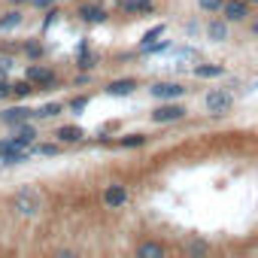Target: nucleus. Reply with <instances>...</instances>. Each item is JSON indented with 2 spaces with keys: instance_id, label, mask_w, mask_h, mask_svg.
I'll return each mask as SVG.
<instances>
[{
  "instance_id": "26",
  "label": "nucleus",
  "mask_w": 258,
  "mask_h": 258,
  "mask_svg": "<svg viewBox=\"0 0 258 258\" xmlns=\"http://www.w3.org/2000/svg\"><path fill=\"white\" fill-rule=\"evenodd\" d=\"M88 106V97H76L73 103H70V109H85Z\"/></svg>"
},
{
  "instance_id": "24",
  "label": "nucleus",
  "mask_w": 258,
  "mask_h": 258,
  "mask_svg": "<svg viewBox=\"0 0 258 258\" xmlns=\"http://www.w3.org/2000/svg\"><path fill=\"white\" fill-rule=\"evenodd\" d=\"M79 67H85V70H88V67H94V55H85V52H82V58H79Z\"/></svg>"
},
{
  "instance_id": "14",
  "label": "nucleus",
  "mask_w": 258,
  "mask_h": 258,
  "mask_svg": "<svg viewBox=\"0 0 258 258\" xmlns=\"http://www.w3.org/2000/svg\"><path fill=\"white\" fill-rule=\"evenodd\" d=\"M79 16H82V22H103V19H106L103 7H82Z\"/></svg>"
},
{
  "instance_id": "11",
  "label": "nucleus",
  "mask_w": 258,
  "mask_h": 258,
  "mask_svg": "<svg viewBox=\"0 0 258 258\" xmlns=\"http://www.w3.org/2000/svg\"><path fill=\"white\" fill-rule=\"evenodd\" d=\"M207 37H210L213 43H225V40H228V25L219 22V19L210 22V25H207Z\"/></svg>"
},
{
  "instance_id": "8",
  "label": "nucleus",
  "mask_w": 258,
  "mask_h": 258,
  "mask_svg": "<svg viewBox=\"0 0 258 258\" xmlns=\"http://www.w3.org/2000/svg\"><path fill=\"white\" fill-rule=\"evenodd\" d=\"M134 88H137L134 79H115V82L106 85V94H112V97H124V94H131Z\"/></svg>"
},
{
  "instance_id": "15",
  "label": "nucleus",
  "mask_w": 258,
  "mask_h": 258,
  "mask_svg": "<svg viewBox=\"0 0 258 258\" xmlns=\"http://www.w3.org/2000/svg\"><path fill=\"white\" fill-rule=\"evenodd\" d=\"M28 79H34V82H46V85L55 82V76H52L46 67H31V70H28Z\"/></svg>"
},
{
  "instance_id": "2",
  "label": "nucleus",
  "mask_w": 258,
  "mask_h": 258,
  "mask_svg": "<svg viewBox=\"0 0 258 258\" xmlns=\"http://www.w3.org/2000/svg\"><path fill=\"white\" fill-rule=\"evenodd\" d=\"M231 106H234V97H231L228 91L213 88V91L207 94V112H213V115H225V112H231Z\"/></svg>"
},
{
  "instance_id": "4",
  "label": "nucleus",
  "mask_w": 258,
  "mask_h": 258,
  "mask_svg": "<svg viewBox=\"0 0 258 258\" xmlns=\"http://www.w3.org/2000/svg\"><path fill=\"white\" fill-rule=\"evenodd\" d=\"M182 115H185V109H182L179 103H173V100H170V103H161V106L152 112V121H158V124H167V121H179Z\"/></svg>"
},
{
  "instance_id": "12",
  "label": "nucleus",
  "mask_w": 258,
  "mask_h": 258,
  "mask_svg": "<svg viewBox=\"0 0 258 258\" xmlns=\"http://www.w3.org/2000/svg\"><path fill=\"white\" fill-rule=\"evenodd\" d=\"M61 143H76V140H82V127H76V124H64V127H58V134H55Z\"/></svg>"
},
{
  "instance_id": "28",
  "label": "nucleus",
  "mask_w": 258,
  "mask_h": 258,
  "mask_svg": "<svg viewBox=\"0 0 258 258\" xmlns=\"http://www.w3.org/2000/svg\"><path fill=\"white\" fill-rule=\"evenodd\" d=\"M31 4H34V7H40V10H46V7H52V4H55V0H31Z\"/></svg>"
},
{
  "instance_id": "1",
  "label": "nucleus",
  "mask_w": 258,
  "mask_h": 258,
  "mask_svg": "<svg viewBox=\"0 0 258 258\" xmlns=\"http://www.w3.org/2000/svg\"><path fill=\"white\" fill-rule=\"evenodd\" d=\"M13 207H16V213H19V216L34 219V216H40V213H43V198H40L34 188H19V191H16V198H13Z\"/></svg>"
},
{
  "instance_id": "19",
  "label": "nucleus",
  "mask_w": 258,
  "mask_h": 258,
  "mask_svg": "<svg viewBox=\"0 0 258 258\" xmlns=\"http://www.w3.org/2000/svg\"><path fill=\"white\" fill-rule=\"evenodd\" d=\"M161 34H164V25H155L152 31H146V37H143V49H146V46H152V43H155Z\"/></svg>"
},
{
  "instance_id": "3",
  "label": "nucleus",
  "mask_w": 258,
  "mask_h": 258,
  "mask_svg": "<svg viewBox=\"0 0 258 258\" xmlns=\"http://www.w3.org/2000/svg\"><path fill=\"white\" fill-rule=\"evenodd\" d=\"M25 158H28V152H25V146L16 137L0 143V161H4V164H22Z\"/></svg>"
},
{
  "instance_id": "5",
  "label": "nucleus",
  "mask_w": 258,
  "mask_h": 258,
  "mask_svg": "<svg viewBox=\"0 0 258 258\" xmlns=\"http://www.w3.org/2000/svg\"><path fill=\"white\" fill-rule=\"evenodd\" d=\"M149 91H152L158 100H176V97H182V94H185V88H182L179 82H155Z\"/></svg>"
},
{
  "instance_id": "9",
  "label": "nucleus",
  "mask_w": 258,
  "mask_h": 258,
  "mask_svg": "<svg viewBox=\"0 0 258 258\" xmlns=\"http://www.w3.org/2000/svg\"><path fill=\"white\" fill-rule=\"evenodd\" d=\"M22 146H31L34 140H37V127L34 124H28V121H22V124H16V134H13Z\"/></svg>"
},
{
  "instance_id": "25",
  "label": "nucleus",
  "mask_w": 258,
  "mask_h": 258,
  "mask_svg": "<svg viewBox=\"0 0 258 258\" xmlns=\"http://www.w3.org/2000/svg\"><path fill=\"white\" fill-rule=\"evenodd\" d=\"M34 152H37V155H55V152H58V146H37Z\"/></svg>"
},
{
  "instance_id": "32",
  "label": "nucleus",
  "mask_w": 258,
  "mask_h": 258,
  "mask_svg": "<svg viewBox=\"0 0 258 258\" xmlns=\"http://www.w3.org/2000/svg\"><path fill=\"white\" fill-rule=\"evenodd\" d=\"M10 4H25V0H10Z\"/></svg>"
},
{
  "instance_id": "22",
  "label": "nucleus",
  "mask_w": 258,
  "mask_h": 258,
  "mask_svg": "<svg viewBox=\"0 0 258 258\" xmlns=\"http://www.w3.org/2000/svg\"><path fill=\"white\" fill-rule=\"evenodd\" d=\"M198 4H201V10H207V13H216V10L225 7V0H198Z\"/></svg>"
},
{
  "instance_id": "31",
  "label": "nucleus",
  "mask_w": 258,
  "mask_h": 258,
  "mask_svg": "<svg viewBox=\"0 0 258 258\" xmlns=\"http://www.w3.org/2000/svg\"><path fill=\"white\" fill-rule=\"evenodd\" d=\"M252 34H255V37H258V22H255V25H252Z\"/></svg>"
},
{
  "instance_id": "23",
  "label": "nucleus",
  "mask_w": 258,
  "mask_h": 258,
  "mask_svg": "<svg viewBox=\"0 0 258 258\" xmlns=\"http://www.w3.org/2000/svg\"><path fill=\"white\" fill-rule=\"evenodd\" d=\"M25 94H31V85L28 82H16L13 85V97H25Z\"/></svg>"
},
{
  "instance_id": "20",
  "label": "nucleus",
  "mask_w": 258,
  "mask_h": 258,
  "mask_svg": "<svg viewBox=\"0 0 258 258\" xmlns=\"http://www.w3.org/2000/svg\"><path fill=\"white\" fill-rule=\"evenodd\" d=\"M58 112H61V103H46V106L37 109V115H43V118H52V115H58Z\"/></svg>"
},
{
  "instance_id": "13",
  "label": "nucleus",
  "mask_w": 258,
  "mask_h": 258,
  "mask_svg": "<svg viewBox=\"0 0 258 258\" xmlns=\"http://www.w3.org/2000/svg\"><path fill=\"white\" fill-rule=\"evenodd\" d=\"M195 76H198V79H213V76H222V64H198V67H195Z\"/></svg>"
},
{
  "instance_id": "21",
  "label": "nucleus",
  "mask_w": 258,
  "mask_h": 258,
  "mask_svg": "<svg viewBox=\"0 0 258 258\" xmlns=\"http://www.w3.org/2000/svg\"><path fill=\"white\" fill-rule=\"evenodd\" d=\"M143 143H146L143 134H127V137H121V146H127V149H131V146H143Z\"/></svg>"
},
{
  "instance_id": "27",
  "label": "nucleus",
  "mask_w": 258,
  "mask_h": 258,
  "mask_svg": "<svg viewBox=\"0 0 258 258\" xmlns=\"http://www.w3.org/2000/svg\"><path fill=\"white\" fill-rule=\"evenodd\" d=\"M10 94H13V85H4V82H0V100L10 97Z\"/></svg>"
},
{
  "instance_id": "7",
  "label": "nucleus",
  "mask_w": 258,
  "mask_h": 258,
  "mask_svg": "<svg viewBox=\"0 0 258 258\" xmlns=\"http://www.w3.org/2000/svg\"><path fill=\"white\" fill-rule=\"evenodd\" d=\"M124 201H127V191H124V185H109L106 191H103V204L106 207H124Z\"/></svg>"
},
{
  "instance_id": "16",
  "label": "nucleus",
  "mask_w": 258,
  "mask_h": 258,
  "mask_svg": "<svg viewBox=\"0 0 258 258\" xmlns=\"http://www.w3.org/2000/svg\"><path fill=\"white\" fill-rule=\"evenodd\" d=\"M127 13H149L152 10V0H124L121 4Z\"/></svg>"
},
{
  "instance_id": "30",
  "label": "nucleus",
  "mask_w": 258,
  "mask_h": 258,
  "mask_svg": "<svg viewBox=\"0 0 258 258\" xmlns=\"http://www.w3.org/2000/svg\"><path fill=\"white\" fill-rule=\"evenodd\" d=\"M204 249H207V246H204V243H198V240H195V243H188V252H204Z\"/></svg>"
},
{
  "instance_id": "17",
  "label": "nucleus",
  "mask_w": 258,
  "mask_h": 258,
  "mask_svg": "<svg viewBox=\"0 0 258 258\" xmlns=\"http://www.w3.org/2000/svg\"><path fill=\"white\" fill-rule=\"evenodd\" d=\"M137 255H140V258H161L164 249H161L158 243H143V246L137 249Z\"/></svg>"
},
{
  "instance_id": "29",
  "label": "nucleus",
  "mask_w": 258,
  "mask_h": 258,
  "mask_svg": "<svg viewBox=\"0 0 258 258\" xmlns=\"http://www.w3.org/2000/svg\"><path fill=\"white\" fill-rule=\"evenodd\" d=\"M161 49H167V43H152V46H146V52H161Z\"/></svg>"
},
{
  "instance_id": "6",
  "label": "nucleus",
  "mask_w": 258,
  "mask_h": 258,
  "mask_svg": "<svg viewBox=\"0 0 258 258\" xmlns=\"http://www.w3.org/2000/svg\"><path fill=\"white\" fill-rule=\"evenodd\" d=\"M222 13H225L228 22H243L249 16V4L246 0H228V4L222 7Z\"/></svg>"
},
{
  "instance_id": "18",
  "label": "nucleus",
  "mask_w": 258,
  "mask_h": 258,
  "mask_svg": "<svg viewBox=\"0 0 258 258\" xmlns=\"http://www.w3.org/2000/svg\"><path fill=\"white\" fill-rule=\"evenodd\" d=\"M22 25V13L19 10H13V13H7L4 19H0V28H4V31H13V28H19Z\"/></svg>"
},
{
  "instance_id": "33",
  "label": "nucleus",
  "mask_w": 258,
  "mask_h": 258,
  "mask_svg": "<svg viewBox=\"0 0 258 258\" xmlns=\"http://www.w3.org/2000/svg\"><path fill=\"white\" fill-rule=\"evenodd\" d=\"M246 4H255V0H246Z\"/></svg>"
},
{
  "instance_id": "10",
  "label": "nucleus",
  "mask_w": 258,
  "mask_h": 258,
  "mask_svg": "<svg viewBox=\"0 0 258 258\" xmlns=\"http://www.w3.org/2000/svg\"><path fill=\"white\" fill-rule=\"evenodd\" d=\"M31 115H34V112H31L28 106H13V109L4 112V121H7V124H22V121H28Z\"/></svg>"
}]
</instances>
